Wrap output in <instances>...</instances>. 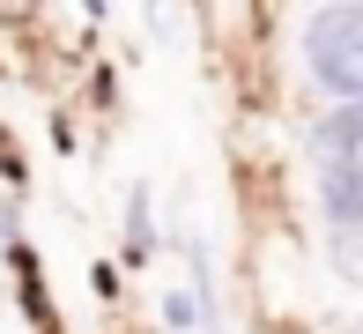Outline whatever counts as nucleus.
I'll return each mask as SVG.
<instances>
[{
    "mask_svg": "<svg viewBox=\"0 0 363 334\" xmlns=\"http://www.w3.org/2000/svg\"><path fill=\"white\" fill-rule=\"evenodd\" d=\"M319 156H363V97L319 119Z\"/></svg>",
    "mask_w": 363,
    "mask_h": 334,
    "instance_id": "nucleus-2",
    "label": "nucleus"
},
{
    "mask_svg": "<svg viewBox=\"0 0 363 334\" xmlns=\"http://www.w3.org/2000/svg\"><path fill=\"white\" fill-rule=\"evenodd\" d=\"M304 60L319 75V90L334 97H363V8H319L304 30Z\"/></svg>",
    "mask_w": 363,
    "mask_h": 334,
    "instance_id": "nucleus-1",
    "label": "nucleus"
}]
</instances>
